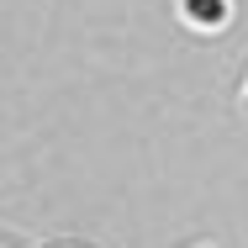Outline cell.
Returning <instances> with one entry per match:
<instances>
[{
    "mask_svg": "<svg viewBox=\"0 0 248 248\" xmlns=\"http://www.w3.org/2000/svg\"><path fill=\"white\" fill-rule=\"evenodd\" d=\"M196 248H211V243H196Z\"/></svg>",
    "mask_w": 248,
    "mask_h": 248,
    "instance_id": "4",
    "label": "cell"
},
{
    "mask_svg": "<svg viewBox=\"0 0 248 248\" xmlns=\"http://www.w3.org/2000/svg\"><path fill=\"white\" fill-rule=\"evenodd\" d=\"M238 106H243V116H248V74H243V90H238Z\"/></svg>",
    "mask_w": 248,
    "mask_h": 248,
    "instance_id": "2",
    "label": "cell"
},
{
    "mask_svg": "<svg viewBox=\"0 0 248 248\" xmlns=\"http://www.w3.org/2000/svg\"><path fill=\"white\" fill-rule=\"evenodd\" d=\"M174 16L196 37H222L238 16V0H174Z\"/></svg>",
    "mask_w": 248,
    "mask_h": 248,
    "instance_id": "1",
    "label": "cell"
},
{
    "mask_svg": "<svg viewBox=\"0 0 248 248\" xmlns=\"http://www.w3.org/2000/svg\"><path fill=\"white\" fill-rule=\"evenodd\" d=\"M48 248H79V243H48Z\"/></svg>",
    "mask_w": 248,
    "mask_h": 248,
    "instance_id": "3",
    "label": "cell"
}]
</instances>
